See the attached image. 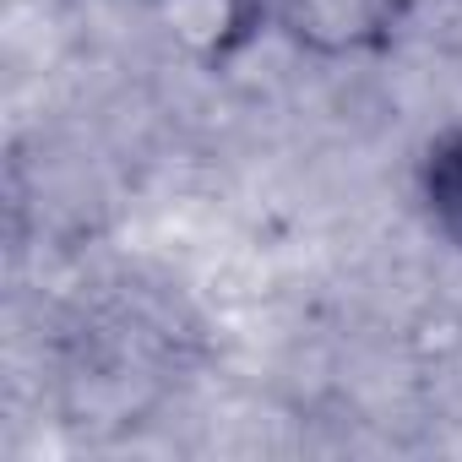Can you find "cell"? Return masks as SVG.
Masks as SVG:
<instances>
[{
  "label": "cell",
  "instance_id": "1",
  "mask_svg": "<svg viewBox=\"0 0 462 462\" xmlns=\"http://www.w3.org/2000/svg\"><path fill=\"white\" fill-rule=\"evenodd\" d=\"M267 12L289 44L321 60H359L402 33L413 0H267Z\"/></svg>",
  "mask_w": 462,
  "mask_h": 462
},
{
  "label": "cell",
  "instance_id": "2",
  "mask_svg": "<svg viewBox=\"0 0 462 462\" xmlns=\"http://www.w3.org/2000/svg\"><path fill=\"white\" fill-rule=\"evenodd\" d=\"M147 12L201 66H228L273 28L267 0H147Z\"/></svg>",
  "mask_w": 462,
  "mask_h": 462
},
{
  "label": "cell",
  "instance_id": "3",
  "mask_svg": "<svg viewBox=\"0 0 462 462\" xmlns=\"http://www.w3.org/2000/svg\"><path fill=\"white\" fill-rule=\"evenodd\" d=\"M419 201L435 235L462 251V125L440 131L419 158Z\"/></svg>",
  "mask_w": 462,
  "mask_h": 462
}]
</instances>
